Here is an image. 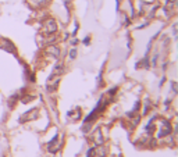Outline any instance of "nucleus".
I'll use <instances>...</instances> for the list:
<instances>
[{"mask_svg": "<svg viewBox=\"0 0 178 157\" xmlns=\"http://www.w3.org/2000/svg\"><path fill=\"white\" fill-rule=\"evenodd\" d=\"M75 56H77V50L73 49L71 52H70V59H75Z\"/></svg>", "mask_w": 178, "mask_h": 157, "instance_id": "obj_3", "label": "nucleus"}, {"mask_svg": "<svg viewBox=\"0 0 178 157\" xmlns=\"http://www.w3.org/2000/svg\"><path fill=\"white\" fill-rule=\"evenodd\" d=\"M57 31V24L54 20H47L45 22V32L46 33H53Z\"/></svg>", "mask_w": 178, "mask_h": 157, "instance_id": "obj_1", "label": "nucleus"}, {"mask_svg": "<svg viewBox=\"0 0 178 157\" xmlns=\"http://www.w3.org/2000/svg\"><path fill=\"white\" fill-rule=\"evenodd\" d=\"M47 53H50V54H53L54 57H59L60 56V49L57 47V46H50V47H47L46 49Z\"/></svg>", "mask_w": 178, "mask_h": 157, "instance_id": "obj_2", "label": "nucleus"}]
</instances>
